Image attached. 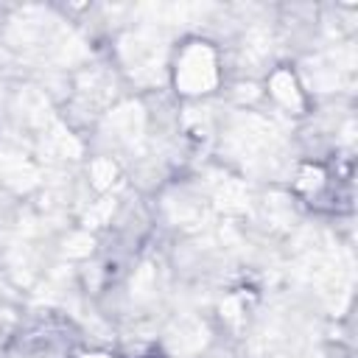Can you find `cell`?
<instances>
[]
</instances>
